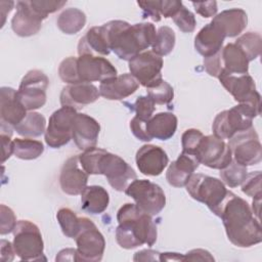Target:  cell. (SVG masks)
Here are the masks:
<instances>
[{
  "label": "cell",
  "mask_w": 262,
  "mask_h": 262,
  "mask_svg": "<svg viewBox=\"0 0 262 262\" xmlns=\"http://www.w3.org/2000/svg\"><path fill=\"white\" fill-rule=\"evenodd\" d=\"M176 129L177 117L170 112H162L152 115L146 123V131L151 139L168 140L175 134Z\"/></svg>",
  "instance_id": "obj_28"
},
{
  "label": "cell",
  "mask_w": 262,
  "mask_h": 262,
  "mask_svg": "<svg viewBox=\"0 0 262 262\" xmlns=\"http://www.w3.org/2000/svg\"><path fill=\"white\" fill-rule=\"evenodd\" d=\"M27 108L20 101L17 90L11 87L0 89V131L12 135V129L27 116Z\"/></svg>",
  "instance_id": "obj_15"
},
{
  "label": "cell",
  "mask_w": 262,
  "mask_h": 262,
  "mask_svg": "<svg viewBox=\"0 0 262 262\" xmlns=\"http://www.w3.org/2000/svg\"><path fill=\"white\" fill-rule=\"evenodd\" d=\"M117 220L116 241L121 248L130 250L142 245L151 247L157 242L158 230L152 216L136 204L123 205L117 213Z\"/></svg>",
  "instance_id": "obj_3"
},
{
  "label": "cell",
  "mask_w": 262,
  "mask_h": 262,
  "mask_svg": "<svg viewBox=\"0 0 262 262\" xmlns=\"http://www.w3.org/2000/svg\"><path fill=\"white\" fill-rule=\"evenodd\" d=\"M146 89L147 96L156 104H168L173 100L174 90L172 86L163 79L154 83Z\"/></svg>",
  "instance_id": "obj_39"
},
{
  "label": "cell",
  "mask_w": 262,
  "mask_h": 262,
  "mask_svg": "<svg viewBox=\"0 0 262 262\" xmlns=\"http://www.w3.org/2000/svg\"><path fill=\"white\" fill-rule=\"evenodd\" d=\"M1 146H2V159L1 162L4 163L13 154V140H11L10 134L0 133Z\"/></svg>",
  "instance_id": "obj_53"
},
{
  "label": "cell",
  "mask_w": 262,
  "mask_h": 262,
  "mask_svg": "<svg viewBox=\"0 0 262 262\" xmlns=\"http://www.w3.org/2000/svg\"><path fill=\"white\" fill-rule=\"evenodd\" d=\"M105 151V149L95 146L80 154L79 162L84 171L90 175H98L100 160Z\"/></svg>",
  "instance_id": "obj_38"
},
{
  "label": "cell",
  "mask_w": 262,
  "mask_h": 262,
  "mask_svg": "<svg viewBox=\"0 0 262 262\" xmlns=\"http://www.w3.org/2000/svg\"><path fill=\"white\" fill-rule=\"evenodd\" d=\"M100 96L99 90L91 83L70 84L62 88L59 96L61 106L79 110L84 105L95 102Z\"/></svg>",
  "instance_id": "obj_22"
},
{
  "label": "cell",
  "mask_w": 262,
  "mask_h": 262,
  "mask_svg": "<svg viewBox=\"0 0 262 262\" xmlns=\"http://www.w3.org/2000/svg\"><path fill=\"white\" fill-rule=\"evenodd\" d=\"M79 155L70 157L62 165L59 174L61 190L70 195L81 194L87 186L88 173L79 167Z\"/></svg>",
  "instance_id": "obj_19"
},
{
  "label": "cell",
  "mask_w": 262,
  "mask_h": 262,
  "mask_svg": "<svg viewBox=\"0 0 262 262\" xmlns=\"http://www.w3.org/2000/svg\"><path fill=\"white\" fill-rule=\"evenodd\" d=\"M44 151L41 141L32 138L13 139V155L20 160H35Z\"/></svg>",
  "instance_id": "obj_33"
},
{
  "label": "cell",
  "mask_w": 262,
  "mask_h": 262,
  "mask_svg": "<svg viewBox=\"0 0 262 262\" xmlns=\"http://www.w3.org/2000/svg\"><path fill=\"white\" fill-rule=\"evenodd\" d=\"M0 233L2 235L12 232L17 223L13 211L5 205L0 206Z\"/></svg>",
  "instance_id": "obj_45"
},
{
  "label": "cell",
  "mask_w": 262,
  "mask_h": 262,
  "mask_svg": "<svg viewBox=\"0 0 262 262\" xmlns=\"http://www.w3.org/2000/svg\"><path fill=\"white\" fill-rule=\"evenodd\" d=\"M58 75L61 81L69 85L81 83L77 72V57L69 56L64 58L58 67Z\"/></svg>",
  "instance_id": "obj_40"
},
{
  "label": "cell",
  "mask_w": 262,
  "mask_h": 262,
  "mask_svg": "<svg viewBox=\"0 0 262 262\" xmlns=\"http://www.w3.org/2000/svg\"><path fill=\"white\" fill-rule=\"evenodd\" d=\"M195 158L204 166L221 170L232 161V152L223 139L215 135H204L195 151Z\"/></svg>",
  "instance_id": "obj_12"
},
{
  "label": "cell",
  "mask_w": 262,
  "mask_h": 262,
  "mask_svg": "<svg viewBox=\"0 0 262 262\" xmlns=\"http://www.w3.org/2000/svg\"><path fill=\"white\" fill-rule=\"evenodd\" d=\"M196 13L203 17H212L217 13V2L216 1H205V2H192Z\"/></svg>",
  "instance_id": "obj_50"
},
{
  "label": "cell",
  "mask_w": 262,
  "mask_h": 262,
  "mask_svg": "<svg viewBox=\"0 0 262 262\" xmlns=\"http://www.w3.org/2000/svg\"><path fill=\"white\" fill-rule=\"evenodd\" d=\"M155 105L156 103L147 95L137 97L133 104V110L136 113L135 117L142 121H148L156 110Z\"/></svg>",
  "instance_id": "obj_44"
},
{
  "label": "cell",
  "mask_w": 262,
  "mask_h": 262,
  "mask_svg": "<svg viewBox=\"0 0 262 262\" xmlns=\"http://www.w3.org/2000/svg\"><path fill=\"white\" fill-rule=\"evenodd\" d=\"M111 52V48L102 26L90 28L80 39L78 44L79 55L105 56Z\"/></svg>",
  "instance_id": "obj_26"
},
{
  "label": "cell",
  "mask_w": 262,
  "mask_h": 262,
  "mask_svg": "<svg viewBox=\"0 0 262 262\" xmlns=\"http://www.w3.org/2000/svg\"><path fill=\"white\" fill-rule=\"evenodd\" d=\"M160 261H184V255L179 253H160Z\"/></svg>",
  "instance_id": "obj_58"
},
{
  "label": "cell",
  "mask_w": 262,
  "mask_h": 262,
  "mask_svg": "<svg viewBox=\"0 0 262 262\" xmlns=\"http://www.w3.org/2000/svg\"><path fill=\"white\" fill-rule=\"evenodd\" d=\"M137 5L143 11V17H150L154 21H160L162 16L159 10V0L156 1H138Z\"/></svg>",
  "instance_id": "obj_48"
},
{
  "label": "cell",
  "mask_w": 262,
  "mask_h": 262,
  "mask_svg": "<svg viewBox=\"0 0 262 262\" xmlns=\"http://www.w3.org/2000/svg\"><path fill=\"white\" fill-rule=\"evenodd\" d=\"M125 193L150 216H157L166 205V195L162 187L146 179L136 178L127 186Z\"/></svg>",
  "instance_id": "obj_8"
},
{
  "label": "cell",
  "mask_w": 262,
  "mask_h": 262,
  "mask_svg": "<svg viewBox=\"0 0 262 262\" xmlns=\"http://www.w3.org/2000/svg\"><path fill=\"white\" fill-rule=\"evenodd\" d=\"M146 123L147 121H142L138 119L137 117H134L130 121V129L133 135L138 138L141 141H150L151 138L148 136L147 131H146Z\"/></svg>",
  "instance_id": "obj_49"
},
{
  "label": "cell",
  "mask_w": 262,
  "mask_h": 262,
  "mask_svg": "<svg viewBox=\"0 0 262 262\" xmlns=\"http://www.w3.org/2000/svg\"><path fill=\"white\" fill-rule=\"evenodd\" d=\"M45 18L32 6L31 1H17L16 11L11 19V29L19 37H30L41 30Z\"/></svg>",
  "instance_id": "obj_18"
},
{
  "label": "cell",
  "mask_w": 262,
  "mask_h": 262,
  "mask_svg": "<svg viewBox=\"0 0 262 262\" xmlns=\"http://www.w3.org/2000/svg\"><path fill=\"white\" fill-rule=\"evenodd\" d=\"M32 6L46 18L49 13H53L62 8L67 1H52V0H31Z\"/></svg>",
  "instance_id": "obj_46"
},
{
  "label": "cell",
  "mask_w": 262,
  "mask_h": 262,
  "mask_svg": "<svg viewBox=\"0 0 262 262\" xmlns=\"http://www.w3.org/2000/svg\"><path fill=\"white\" fill-rule=\"evenodd\" d=\"M138 87L139 83L131 74H122L100 82L98 90L105 99L122 100L133 94Z\"/></svg>",
  "instance_id": "obj_24"
},
{
  "label": "cell",
  "mask_w": 262,
  "mask_h": 262,
  "mask_svg": "<svg viewBox=\"0 0 262 262\" xmlns=\"http://www.w3.org/2000/svg\"><path fill=\"white\" fill-rule=\"evenodd\" d=\"M184 261H214V257L204 249H193L184 254Z\"/></svg>",
  "instance_id": "obj_52"
},
{
  "label": "cell",
  "mask_w": 262,
  "mask_h": 262,
  "mask_svg": "<svg viewBox=\"0 0 262 262\" xmlns=\"http://www.w3.org/2000/svg\"><path fill=\"white\" fill-rule=\"evenodd\" d=\"M14 2L12 1H1L0 2V13H1V27L4 26L7 14L12 10Z\"/></svg>",
  "instance_id": "obj_57"
},
{
  "label": "cell",
  "mask_w": 262,
  "mask_h": 262,
  "mask_svg": "<svg viewBox=\"0 0 262 262\" xmlns=\"http://www.w3.org/2000/svg\"><path fill=\"white\" fill-rule=\"evenodd\" d=\"M224 32L225 37L233 38L244 32L248 24V15L241 8H230L216 14L213 19Z\"/></svg>",
  "instance_id": "obj_27"
},
{
  "label": "cell",
  "mask_w": 262,
  "mask_h": 262,
  "mask_svg": "<svg viewBox=\"0 0 262 262\" xmlns=\"http://www.w3.org/2000/svg\"><path fill=\"white\" fill-rule=\"evenodd\" d=\"M227 143L232 159L245 167L257 165L262 160V146L254 127L233 135Z\"/></svg>",
  "instance_id": "obj_10"
},
{
  "label": "cell",
  "mask_w": 262,
  "mask_h": 262,
  "mask_svg": "<svg viewBox=\"0 0 262 262\" xmlns=\"http://www.w3.org/2000/svg\"><path fill=\"white\" fill-rule=\"evenodd\" d=\"M100 131L99 123L92 117L77 113L73 121L72 139L80 150L95 147Z\"/></svg>",
  "instance_id": "obj_20"
},
{
  "label": "cell",
  "mask_w": 262,
  "mask_h": 262,
  "mask_svg": "<svg viewBox=\"0 0 262 262\" xmlns=\"http://www.w3.org/2000/svg\"><path fill=\"white\" fill-rule=\"evenodd\" d=\"M56 261H77V250L76 249H63L58 252Z\"/></svg>",
  "instance_id": "obj_56"
},
{
  "label": "cell",
  "mask_w": 262,
  "mask_h": 262,
  "mask_svg": "<svg viewBox=\"0 0 262 262\" xmlns=\"http://www.w3.org/2000/svg\"><path fill=\"white\" fill-rule=\"evenodd\" d=\"M14 130L25 138L38 137L46 131V120L37 112H29L25 119L14 127Z\"/></svg>",
  "instance_id": "obj_32"
},
{
  "label": "cell",
  "mask_w": 262,
  "mask_h": 262,
  "mask_svg": "<svg viewBox=\"0 0 262 262\" xmlns=\"http://www.w3.org/2000/svg\"><path fill=\"white\" fill-rule=\"evenodd\" d=\"M77 261L97 262L102 259L105 241L97 226L87 217H80V229L75 237Z\"/></svg>",
  "instance_id": "obj_7"
},
{
  "label": "cell",
  "mask_w": 262,
  "mask_h": 262,
  "mask_svg": "<svg viewBox=\"0 0 262 262\" xmlns=\"http://www.w3.org/2000/svg\"><path fill=\"white\" fill-rule=\"evenodd\" d=\"M242 191L246 193L248 196L253 199L262 196V188H261V172L255 171L248 173L245 180L243 181Z\"/></svg>",
  "instance_id": "obj_43"
},
{
  "label": "cell",
  "mask_w": 262,
  "mask_h": 262,
  "mask_svg": "<svg viewBox=\"0 0 262 262\" xmlns=\"http://www.w3.org/2000/svg\"><path fill=\"white\" fill-rule=\"evenodd\" d=\"M133 260L134 261H160V252L150 250V249L141 250L135 253Z\"/></svg>",
  "instance_id": "obj_55"
},
{
  "label": "cell",
  "mask_w": 262,
  "mask_h": 262,
  "mask_svg": "<svg viewBox=\"0 0 262 262\" xmlns=\"http://www.w3.org/2000/svg\"><path fill=\"white\" fill-rule=\"evenodd\" d=\"M86 24L85 13L75 7L64 9L57 17V28L67 35H75L79 33Z\"/></svg>",
  "instance_id": "obj_31"
},
{
  "label": "cell",
  "mask_w": 262,
  "mask_h": 262,
  "mask_svg": "<svg viewBox=\"0 0 262 262\" xmlns=\"http://www.w3.org/2000/svg\"><path fill=\"white\" fill-rule=\"evenodd\" d=\"M111 51L123 60H131L152 45L157 31L151 23L130 25L124 20H111L102 25Z\"/></svg>",
  "instance_id": "obj_2"
},
{
  "label": "cell",
  "mask_w": 262,
  "mask_h": 262,
  "mask_svg": "<svg viewBox=\"0 0 262 262\" xmlns=\"http://www.w3.org/2000/svg\"><path fill=\"white\" fill-rule=\"evenodd\" d=\"M99 174L104 175L108 184L117 191H125L127 186L137 178L135 171L126 161L107 150L100 160Z\"/></svg>",
  "instance_id": "obj_13"
},
{
  "label": "cell",
  "mask_w": 262,
  "mask_h": 262,
  "mask_svg": "<svg viewBox=\"0 0 262 262\" xmlns=\"http://www.w3.org/2000/svg\"><path fill=\"white\" fill-rule=\"evenodd\" d=\"M245 53L249 61L256 59L262 49V38L257 32H248L239 36L234 42Z\"/></svg>",
  "instance_id": "obj_34"
},
{
  "label": "cell",
  "mask_w": 262,
  "mask_h": 262,
  "mask_svg": "<svg viewBox=\"0 0 262 262\" xmlns=\"http://www.w3.org/2000/svg\"><path fill=\"white\" fill-rule=\"evenodd\" d=\"M199 165L200 163L194 157L181 151L167 169L166 179L168 183L174 187L185 186Z\"/></svg>",
  "instance_id": "obj_25"
},
{
  "label": "cell",
  "mask_w": 262,
  "mask_h": 262,
  "mask_svg": "<svg viewBox=\"0 0 262 262\" xmlns=\"http://www.w3.org/2000/svg\"><path fill=\"white\" fill-rule=\"evenodd\" d=\"M77 110L70 106H61L52 113L49 118L44 139L46 144L52 148H59L72 139L73 121Z\"/></svg>",
  "instance_id": "obj_11"
},
{
  "label": "cell",
  "mask_w": 262,
  "mask_h": 262,
  "mask_svg": "<svg viewBox=\"0 0 262 262\" xmlns=\"http://www.w3.org/2000/svg\"><path fill=\"white\" fill-rule=\"evenodd\" d=\"M163 66L164 61L162 56L156 54L152 50L139 53L129 60L128 64L130 74L145 88L163 79L161 74Z\"/></svg>",
  "instance_id": "obj_16"
},
{
  "label": "cell",
  "mask_w": 262,
  "mask_h": 262,
  "mask_svg": "<svg viewBox=\"0 0 262 262\" xmlns=\"http://www.w3.org/2000/svg\"><path fill=\"white\" fill-rule=\"evenodd\" d=\"M203 137H204V134L198 129L191 128V129L185 130L181 136L182 151L195 158V151Z\"/></svg>",
  "instance_id": "obj_42"
},
{
  "label": "cell",
  "mask_w": 262,
  "mask_h": 262,
  "mask_svg": "<svg viewBox=\"0 0 262 262\" xmlns=\"http://www.w3.org/2000/svg\"><path fill=\"white\" fill-rule=\"evenodd\" d=\"M77 72L81 83L102 82L118 76L111 61L103 56L90 54L77 57Z\"/></svg>",
  "instance_id": "obj_17"
},
{
  "label": "cell",
  "mask_w": 262,
  "mask_h": 262,
  "mask_svg": "<svg viewBox=\"0 0 262 262\" xmlns=\"http://www.w3.org/2000/svg\"><path fill=\"white\" fill-rule=\"evenodd\" d=\"M185 187L193 200L205 204L213 214L219 217L229 192L221 180L209 175L193 173Z\"/></svg>",
  "instance_id": "obj_4"
},
{
  "label": "cell",
  "mask_w": 262,
  "mask_h": 262,
  "mask_svg": "<svg viewBox=\"0 0 262 262\" xmlns=\"http://www.w3.org/2000/svg\"><path fill=\"white\" fill-rule=\"evenodd\" d=\"M0 249H1V261L2 262H10L14 259L15 251L13 245L6 239H1L0 242Z\"/></svg>",
  "instance_id": "obj_54"
},
{
  "label": "cell",
  "mask_w": 262,
  "mask_h": 262,
  "mask_svg": "<svg viewBox=\"0 0 262 262\" xmlns=\"http://www.w3.org/2000/svg\"><path fill=\"white\" fill-rule=\"evenodd\" d=\"M56 219L62 233L70 238H75L80 229V217L69 208H60L56 213Z\"/></svg>",
  "instance_id": "obj_36"
},
{
  "label": "cell",
  "mask_w": 262,
  "mask_h": 262,
  "mask_svg": "<svg viewBox=\"0 0 262 262\" xmlns=\"http://www.w3.org/2000/svg\"><path fill=\"white\" fill-rule=\"evenodd\" d=\"M48 85V77L40 70H31L23 77L17 94L27 111L33 112L46 103Z\"/></svg>",
  "instance_id": "obj_9"
},
{
  "label": "cell",
  "mask_w": 262,
  "mask_h": 262,
  "mask_svg": "<svg viewBox=\"0 0 262 262\" xmlns=\"http://www.w3.org/2000/svg\"><path fill=\"white\" fill-rule=\"evenodd\" d=\"M221 85L238 103H249L260 110V94L256 90L254 79L249 74L231 75L222 72L218 77Z\"/></svg>",
  "instance_id": "obj_14"
},
{
  "label": "cell",
  "mask_w": 262,
  "mask_h": 262,
  "mask_svg": "<svg viewBox=\"0 0 262 262\" xmlns=\"http://www.w3.org/2000/svg\"><path fill=\"white\" fill-rule=\"evenodd\" d=\"M108 203V192L100 185L86 186L81 193V208L89 214L97 215L103 213Z\"/></svg>",
  "instance_id": "obj_29"
},
{
  "label": "cell",
  "mask_w": 262,
  "mask_h": 262,
  "mask_svg": "<svg viewBox=\"0 0 262 262\" xmlns=\"http://www.w3.org/2000/svg\"><path fill=\"white\" fill-rule=\"evenodd\" d=\"M260 206H261V198H257V199H253V203H252V212L254 214V216L259 219L260 218Z\"/></svg>",
  "instance_id": "obj_59"
},
{
  "label": "cell",
  "mask_w": 262,
  "mask_h": 262,
  "mask_svg": "<svg viewBox=\"0 0 262 262\" xmlns=\"http://www.w3.org/2000/svg\"><path fill=\"white\" fill-rule=\"evenodd\" d=\"M247 174V167L239 165L233 159L225 168L221 169L219 173L221 181L231 188L241 185L245 180Z\"/></svg>",
  "instance_id": "obj_37"
},
{
  "label": "cell",
  "mask_w": 262,
  "mask_h": 262,
  "mask_svg": "<svg viewBox=\"0 0 262 262\" xmlns=\"http://www.w3.org/2000/svg\"><path fill=\"white\" fill-rule=\"evenodd\" d=\"M204 68L211 77L218 78L223 71L221 50L212 56L204 57Z\"/></svg>",
  "instance_id": "obj_47"
},
{
  "label": "cell",
  "mask_w": 262,
  "mask_h": 262,
  "mask_svg": "<svg viewBox=\"0 0 262 262\" xmlns=\"http://www.w3.org/2000/svg\"><path fill=\"white\" fill-rule=\"evenodd\" d=\"M221 218L229 242L239 248H250L262 242V229L250 205L232 191L222 206Z\"/></svg>",
  "instance_id": "obj_1"
},
{
  "label": "cell",
  "mask_w": 262,
  "mask_h": 262,
  "mask_svg": "<svg viewBox=\"0 0 262 262\" xmlns=\"http://www.w3.org/2000/svg\"><path fill=\"white\" fill-rule=\"evenodd\" d=\"M175 41H176L175 33L170 27H167V26L160 27L159 30L157 31L155 41L151 45L152 51L160 56L168 55L174 49Z\"/></svg>",
  "instance_id": "obj_35"
},
{
  "label": "cell",
  "mask_w": 262,
  "mask_h": 262,
  "mask_svg": "<svg viewBox=\"0 0 262 262\" xmlns=\"http://www.w3.org/2000/svg\"><path fill=\"white\" fill-rule=\"evenodd\" d=\"M260 115V110L249 103L237 105L219 113L212 124L213 135L220 139H230L241 131L253 127V119Z\"/></svg>",
  "instance_id": "obj_5"
},
{
  "label": "cell",
  "mask_w": 262,
  "mask_h": 262,
  "mask_svg": "<svg viewBox=\"0 0 262 262\" xmlns=\"http://www.w3.org/2000/svg\"><path fill=\"white\" fill-rule=\"evenodd\" d=\"M225 38L222 29L211 20L194 37V48L204 57H209L222 49Z\"/></svg>",
  "instance_id": "obj_23"
},
{
  "label": "cell",
  "mask_w": 262,
  "mask_h": 262,
  "mask_svg": "<svg viewBox=\"0 0 262 262\" xmlns=\"http://www.w3.org/2000/svg\"><path fill=\"white\" fill-rule=\"evenodd\" d=\"M13 248L16 256L25 261L46 260L44 257V243L39 227L29 221H17L13 229Z\"/></svg>",
  "instance_id": "obj_6"
},
{
  "label": "cell",
  "mask_w": 262,
  "mask_h": 262,
  "mask_svg": "<svg viewBox=\"0 0 262 262\" xmlns=\"http://www.w3.org/2000/svg\"><path fill=\"white\" fill-rule=\"evenodd\" d=\"M183 3L181 1H171V0H159V10L161 16L165 18L172 17L177 10L181 7Z\"/></svg>",
  "instance_id": "obj_51"
},
{
  "label": "cell",
  "mask_w": 262,
  "mask_h": 262,
  "mask_svg": "<svg viewBox=\"0 0 262 262\" xmlns=\"http://www.w3.org/2000/svg\"><path fill=\"white\" fill-rule=\"evenodd\" d=\"M172 19L177 28L183 33H191L195 29L196 20L194 14L189 11L183 4L172 16Z\"/></svg>",
  "instance_id": "obj_41"
},
{
  "label": "cell",
  "mask_w": 262,
  "mask_h": 262,
  "mask_svg": "<svg viewBox=\"0 0 262 262\" xmlns=\"http://www.w3.org/2000/svg\"><path fill=\"white\" fill-rule=\"evenodd\" d=\"M136 166L143 175L158 176L168 166L169 158L166 151L154 144H144L136 152Z\"/></svg>",
  "instance_id": "obj_21"
},
{
  "label": "cell",
  "mask_w": 262,
  "mask_h": 262,
  "mask_svg": "<svg viewBox=\"0 0 262 262\" xmlns=\"http://www.w3.org/2000/svg\"><path fill=\"white\" fill-rule=\"evenodd\" d=\"M223 71L231 75L249 73V60L235 43H228L221 49Z\"/></svg>",
  "instance_id": "obj_30"
}]
</instances>
